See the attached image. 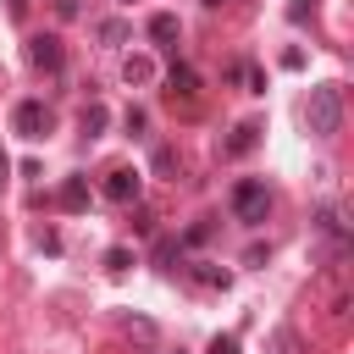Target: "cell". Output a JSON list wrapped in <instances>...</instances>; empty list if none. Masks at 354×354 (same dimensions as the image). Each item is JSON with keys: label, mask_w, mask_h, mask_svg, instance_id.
<instances>
[{"label": "cell", "mask_w": 354, "mask_h": 354, "mask_svg": "<svg viewBox=\"0 0 354 354\" xmlns=\"http://www.w3.org/2000/svg\"><path fill=\"white\" fill-rule=\"evenodd\" d=\"M100 127H105V105H83V133L94 138Z\"/></svg>", "instance_id": "7c38bea8"}, {"label": "cell", "mask_w": 354, "mask_h": 354, "mask_svg": "<svg viewBox=\"0 0 354 354\" xmlns=\"http://www.w3.org/2000/svg\"><path fill=\"white\" fill-rule=\"evenodd\" d=\"M149 39H160V44H171V39H177V17H171V11H160V17H149Z\"/></svg>", "instance_id": "52a82bcc"}, {"label": "cell", "mask_w": 354, "mask_h": 354, "mask_svg": "<svg viewBox=\"0 0 354 354\" xmlns=\"http://www.w3.org/2000/svg\"><path fill=\"white\" fill-rule=\"evenodd\" d=\"M254 144H260V127H254V122H243V127H238V133L221 144V155H249Z\"/></svg>", "instance_id": "8992f818"}, {"label": "cell", "mask_w": 354, "mask_h": 354, "mask_svg": "<svg viewBox=\"0 0 354 354\" xmlns=\"http://www.w3.org/2000/svg\"><path fill=\"white\" fill-rule=\"evenodd\" d=\"M11 127H17L22 138H44V133H50V111H44L39 100H22V105L11 111Z\"/></svg>", "instance_id": "3957f363"}, {"label": "cell", "mask_w": 354, "mask_h": 354, "mask_svg": "<svg viewBox=\"0 0 354 354\" xmlns=\"http://www.w3.org/2000/svg\"><path fill=\"white\" fill-rule=\"evenodd\" d=\"M105 199H116V205H127V199H138V171H111V183H105Z\"/></svg>", "instance_id": "5b68a950"}, {"label": "cell", "mask_w": 354, "mask_h": 354, "mask_svg": "<svg viewBox=\"0 0 354 354\" xmlns=\"http://www.w3.org/2000/svg\"><path fill=\"white\" fill-rule=\"evenodd\" d=\"M77 11H83V0H55V17H61V22H72Z\"/></svg>", "instance_id": "5bb4252c"}, {"label": "cell", "mask_w": 354, "mask_h": 354, "mask_svg": "<svg viewBox=\"0 0 354 354\" xmlns=\"http://www.w3.org/2000/svg\"><path fill=\"white\" fill-rule=\"evenodd\" d=\"M122 72H127V83H149V77H155V61H149V55H127Z\"/></svg>", "instance_id": "ba28073f"}, {"label": "cell", "mask_w": 354, "mask_h": 354, "mask_svg": "<svg viewBox=\"0 0 354 354\" xmlns=\"http://www.w3.org/2000/svg\"><path fill=\"white\" fill-rule=\"evenodd\" d=\"M277 354H299V337L293 332H277Z\"/></svg>", "instance_id": "2e32d148"}, {"label": "cell", "mask_w": 354, "mask_h": 354, "mask_svg": "<svg viewBox=\"0 0 354 354\" xmlns=\"http://www.w3.org/2000/svg\"><path fill=\"white\" fill-rule=\"evenodd\" d=\"M61 205H66V210H83V205H88V183H83V177H72V183L61 188Z\"/></svg>", "instance_id": "9c48e42d"}, {"label": "cell", "mask_w": 354, "mask_h": 354, "mask_svg": "<svg viewBox=\"0 0 354 354\" xmlns=\"http://www.w3.org/2000/svg\"><path fill=\"white\" fill-rule=\"evenodd\" d=\"M315 221H321V232H326V238H343V216H337V205H326Z\"/></svg>", "instance_id": "8fae6325"}, {"label": "cell", "mask_w": 354, "mask_h": 354, "mask_svg": "<svg viewBox=\"0 0 354 354\" xmlns=\"http://www.w3.org/2000/svg\"><path fill=\"white\" fill-rule=\"evenodd\" d=\"M266 210H271L266 183H254V177H249V183H238V188H232V216H238L243 227H260V221H266Z\"/></svg>", "instance_id": "7a4b0ae2"}, {"label": "cell", "mask_w": 354, "mask_h": 354, "mask_svg": "<svg viewBox=\"0 0 354 354\" xmlns=\"http://www.w3.org/2000/svg\"><path fill=\"white\" fill-rule=\"evenodd\" d=\"M100 39H105V44H116V39H127V22H105V28H100Z\"/></svg>", "instance_id": "4fadbf2b"}, {"label": "cell", "mask_w": 354, "mask_h": 354, "mask_svg": "<svg viewBox=\"0 0 354 354\" xmlns=\"http://www.w3.org/2000/svg\"><path fill=\"white\" fill-rule=\"evenodd\" d=\"M28 61H33L39 72H61V39H50V33L28 39Z\"/></svg>", "instance_id": "277c9868"}, {"label": "cell", "mask_w": 354, "mask_h": 354, "mask_svg": "<svg viewBox=\"0 0 354 354\" xmlns=\"http://www.w3.org/2000/svg\"><path fill=\"white\" fill-rule=\"evenodd\" d=\"M210 354H238V337H216V343H210Z\"/></svg>", "instance_id": "e0dca14e"}, {"label": "cell", "mask_w": 354, "mask_h": 354, "mask_svg": "<svg viewBox=\"0 0 354 354\" xmlns=\"http://www.w3.org/2000/svg\"><path fill=\"white\" fill-rule=\"evenodd\" d=\"M304 122H310V133H315V138H332V133L343 127V88H337V83H321V88H310Z\"/></svg>", "instance_id": "6da1fadb"}, {"label": "cell", "mask_w": 354, "mask_h": 354, "mask_svg": "<svg viewBox=\"0 0 354 354\" xmlns=\"http://www.w3.org/2000/svg\"><path fill=\"white\" fill-rule=\"evenodd\" d=\"M194 88H199V77L188 66H171V94H194Z\"/></svg>", "instance_id": "30bf717a"}, {"label": "cell", "mask_w": 354, "mask_h": 354, "mask_svg": "<svg viewBox=\"0 0 354 354\" xmlns=\"http://www.w3.org/2000/svg\"><path fill=\"white\" fill-rule=\"evenodd\" d=\"M127 260H133L127 249H111V254H105V266H111V271H127Z\"/></svg>", "instance_id": "9a60e30c"}]
</instances>
